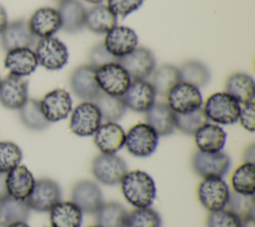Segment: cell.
<instances>
[{
  "label": "cell",
  "mask_w": 255,
  "mask_h": 227,
  "mask_svg": "<svg viewBox=\"0 0 255 227\" xmlns=\"http://www.w3.org/2000/svg\"><path fill=\"white\" fill-rule=\"evenodd\" d=\"M159 213L148 207L135 208L128 213L125 227H161Z\"/></svg>",
  "instance_id": "cell-37"
},
{
  "label": "cell",
  "mask_w": 255,
  "mask_h": 227,
  "mask_svg": "<svg viewBox=\"0 0 255 227\" xmlns=\"http://www.w3.org/2000/svg\"><path fill=\"white\" fill-rule=\"evenodd\" d=\"M97 225L102 227H125L127 209L117 201L104 202L95 213Z\"/></svg>",
  "instance_id": "cell-32"
},
{
  "label": "cell",
  "mask_w": 255,
  "mask_h": 227,
  "mask_svg": "<svg viewBox=\"0 0 255 227\" xmlns=\"http://www.w3.org/2000/svg\"><path fill=\"white\" fill-rule=\"evenodd\" d=\"M238 120L243 128L253 132L255 129V104L254 101L244 104L239 113Z\"/></svg>",
  "instance_id": "cell-44"
},
{
  "label": "cell",
  "mask_w": 255,
  "mask_h": 227,
  "mask_svg": "<svg viewBox=\"0 0 255 227\" xmlns=\"http://www.w3.org/2000/svg\"><path fill=\"white\" fill-rule=\"evenodd\" d=\"M158 135L147 123L138 122L126 133L125 145L128 151L136 157L150 156L158 144Z\"/></svg>",
  "instance_id": "cell-5"
},
{
  "label": "cell",
  "mask_w": 255,
  "mask_h": 227,
  "mask_svg": "<svg viewBox=\"0 0 255 227\" xmlns=\"http://www.w3.org/2000/svg\"><path fill=\"white\" fill-rule=\"evenodd\" d=\"M8 24V18H7V13L4 9V7H2L0 5V34L4 31V29L6 28Z\"/></svg>",
  "instance_id": "cell-47"
},
{
  "label": "cell",
  "mask_w": 255,
  "mask_h": 227,
  "mask_svg": "<svg viewBox=\"0 0 255 227\" xmlns=\"http://www.w3.org/2000/svg\"><path fill=\"white\" fill-rule=\"evenodd\" d=\"M194 141L199 151H221L226 142L225 130L216 123L206 122L194 132Z\"/></svg>",
  "instance_id": "cell-23"
},
{
  "label": "cell",
  "mask_w": 255,
  "mask_h": 227,
  "mask_svg": "<svg viewBox=\"0 0 255 227\" xmlns=\"http://www.w3.org/2000/svg\"><path fill=\"white\" fill-rule=\"evenodd\" d=\"M102 115L94 102H83L72 112L70 129L79 136L93 135L102 123Z\"/></svg>",
  "instance_id": "cell-10"
},
{
  "label": "cell",
  "mask_w": 255,
  "mask_h": 227,
  "mask_svg": "<svg viewBox=\"0 0 255 227\" xmlns=\"http://www.w3.org/2000/svg\"><path fill=\"white\" fill-rule=\"evenodd\" d=\"M191 165L194 172L202 178H223L230 169L231 159L223 151L203 152L197 150L192 156Z\"/></svg>",
  "instance_id": "cell-7"
},
{
  "label": "cell",
  "mask_w": 255,
  "mask_h": 227,
  "mask_svg": "<svg viewBox=\"0 0 255 227\" xmlns=\"http://www.w3.org/2000/svg\"><path fill=\"white\" fill-rule=\"evenodd\" d=\"M94 135V142L101 153H117L124 145L126 132L124 128L115 121L101 123Z\"/></svg>",
  "instance_id": "cell-19"
},
{
  "label": "cell",
  "mask_w": 255,
  "mask_h": 227,
  "mask_svg": "<svg viewBox=\"0 0 255 227\" xmlns=\"http://www.w3.org/2000/svg\"><path fill=\"white\" fill-rule=\"evenodd\" d=\"M144 0H108L109 9L117 16L126 18L136 11Z\"/></svg>",
  "instance_id": "cell-42"
},
{
  "label": "cell",
  "mask_w": 255,
  "mask_h": 227,
  "mask_svg": "<svg viewBox=\"0 0 255 227\" xmlns=\"http://www.w3.org/2000/svg\"><path fill=\"white\" fill-rule=\"evenodd\" d=\"M178 69L181 82L190 84L198 89L206 86L211 78L210 71L207 66L196 60L187 61Z\"/></svg>",
  "instance_id": "cell-34"
},
{
  "label": "cell",
  "mask_w": 255,
  "mask_h": 227,
  "mask_svg": "<svg viewBox=\"0 0 255 227\" xmlns=\"http://www.w3.org/2000/svg\"><path fill=\"white\" fill-rule=\"evenodd\" d=\"M226 206H228V209L237 215L241 220L248 217H254V195H244L230 191Z\"/></svg>",
  "instance_id": "cell-39"
},
{
  "label": "cell",
  "mask_w": 255,
  "mask_h": 227,
  "mask_svg": "<svg viewBox=\"0 0 255 227\" xmlns=\"http://www.w3.org/2000/svg\"><path fill=\"white\" fill-rule=\"evenodd\" d=\"M232 191L244 194L254 195L255 191V165L254 163L243 162L231 175Z\"/></svg>",
  "instance_id": "cell-35"
},
{
  "label": "cell",
  "mask_w": 255,
  "mask_h": 227,
  "mask_svg": "<svg viewBox=\"0 0 255 227\" xmlns=\"http://www.w3.org/2000/svg\"><path fill=\"white\" fill-rule=\"evenodd\" d=\"M230 189L223 178L207 177L198 184L197 196L201 205L209 212L226 207Z\"/></svg>",
  "instance_id": "cell-8"
},
{
  "label": "cell",
  "mask_w": 255,
  "mask_h": 227,
  "mask_svg": "<svg viewBox=\"0 0 255 227\" xmlns=\"http://www.w3.org/2000/svg\"><path fill=\"white\" fill-rule=\"evenodd\" d=\"M70 88L84 102H93L101 93L96 80V68L90 64L77 67L70 76Z\"/></svg>",
  "instance_id": "cell-13"
},
{
  "label": "cell",
  "mask_w": 255,
  "mask_h": 227,
  "mask_svg": "<svg viewBox=\"0 0 255 227\" xmlns=\"http://www.w3.org/2000/svg\"><path fill=\"white\" fill-rule=\"evenodd\" d=\"M96 80L101 92L116 97H122L131 82L128 72L118 62L97 68Z\"/></svg>",
  "instance_id": "cell-4"
},
{
  "label": "cell",
  "mask_w": 255,
  "mask_h": 227,
  "mask_svg": "<svg viewBox=\"0 0 255 227\" xmlns=\"http://www.w3.org/2000/svg\"><path fill=\"white\" fill-rule=\"evenodd\" d=\"M30 210L25 200L7 196L0 201V226L8 227L17 222H26Z\"/></svg>",
  "instance_id": "cell-30"
},
{
  "label": "cell",
  "mask_w": 255,
  "mask_h": 227,
  "mask_svg": "<svg viewBox=\"0 0 255 227\" xmlns=\"http://www.w3.org/2000/svg\"><path fill=\"white\" fill-rule=\"evenodd\" d=\"M0 83H1V79H0Z\"/></svg>",
  "instance_id": "cell-53"
},
{
  "label": "cell",
  "mask_w": 255,
  "mask_h": 227,
  "mask_svg": "<svg viewBox=\"0 0 255 227\" xmlns=\"http://www.w3.org/2000/svg\"><path fill=\"white\" fill-rule=\"evenodd\" d=\"M38 65L49 71H58L68 63L69 52L66 45L55 37L41 38L35 49Z\"/></svg>",
  "instance_id": "cell-6"
},
{
  "label": "cell",
  "mask_w": 255,
  "mask_h": 227,
  "mask_svg": "<svg viewBox=\"0 0 255 227\" xmlns=\"http://www.w3.org/2000/svg\"><path fill=\"white\" fill-rule=\"evenodd\" d=\"M118 17L103 4L95 5L86 12L85 26L93 33L105 34L117 26Z\"/></svg>",
  "instance_id": "cell-29"
},
{
  "label": "cell",
  "mask_w": 255,
  "mask_h": 227,
  "mask_svg": "<svg viewBox=\"0 0 255 227\" xmlns=\"http://www.w3.org/2000/svg\"><path fill=\"white\" fill-rule=\"evenodd\" d=\"M94 177L105 185H116L121 183L128 172L126 161L116 153H101L97 155L91 165Z\"/></svg>",
  "instance_id": "cell-3"
},
{
  "label": "cell",
  "mask_w": 255,
  "mask_h": 227,
  "mask_svg": "<svg viewBox=\"0 0 255 227\" xmlns=\"http://www.w3.org/2000/svg\"><path fill=\"white\" fill-rule=\"evenodd\" d=\"M207 227H241V219L229 209L209 212L206 220Z\"/></svg>",
  "instance_id": "cell-41"
},
{
  "label": "cell",
  "mask_w": 255,
  "mask_h": 227,
  "mask_svg": "<svg viewBox=\"0 0 255 227\" xmlns=\"http://www.w3.org/2000/svg\"><path fill=\"white\" fill-rule=\"evenodd\" d=\"M93 102L98 107L102 118L106 121L117 122L124 116L127 111L122 97L111 96L101 92Z\"/></svg>",
  "instance_id": "cell-33"
},
{
  "label": "cell",
  "mask_w": 255,
  "mask_h": 227,
  "mask_svg": "<svg viewBox=\"0 0 255 227\" xmlns=\"http://www.w3.org/2000/svg\"><path fill=\"white\" fill-rule=\"evenodd\" d=\"M90 227H102V226H100V225H94V226H90Z\"/></svg>",
  "instance_id": "cell-52"
},
{
  "label": "cell",
  "mask_w": 255,
  "mask_h": 227,
  "mask_svg": "<svg viewBox=\"0 0 255 227\" xmlns=\"http://www.w3.org/2000/svg\"><path fill=\"white\" fill-rule=\"evenodd\" d=\"M167 105L175 114H186L202 107V96L198 88L179 82L166 95Z\"/></svg>",
  "instance_id": "cell-12"
},
{
  "label": "cell",
  "mask_w": 255,
  "mask_h": 227,
  "mask_svg": "<svg viewBox=\"0 0 255 227\" xmlns=\"http://www.w3.org/2000/svg\"><path fill=\"white\" fill-rule=\"evenodd\" d=\"M19 116L22 123L33 130H43L50 124L41 111L40 101L35 99H28L26 101L19 109Z\"/></svg>",
  "instance_id": "cell-36"
},
{
  "label": "cell",
  "mask_w": 255,
  "mask_h": 227,
  "mask_svg": "<svg viewBox=\"0 0 255 227\" xmlns=\"http://www.w3.org/2000/svg\"><path fill=\"white\" fill-rule=\"evenodd\" d=\"M58 12L61 18V29L66 33L75 34L85 27L87 10L79 0H65L59 3Z\"/></svg>",
  "instance_id": "cell-26"
},
{
  "label": "cell",
  "mask_w": 255,
  "mask_h": 227,
  "mask_svg": "<svg viewBox=\"0 0 255 227\" xmlns=\"http://www.w3.org/2000/svg\"><path fill=\"white\" fill-rule=\"evenodd\" d=\"M62 190L60 185L51 178H40L35 181L26 203L30 209L37 212H49L61 201Z\"/></svg>",
  "instance_id": "cell-9"
},
{
  "label": "cell",
  "mask_w": 255,
  "mask_h": 227,
  "mask_svg": "<svg viewBox=\"0 0 255 227\" xmlns=\"http://www.w3.org/2000/svg\"><path fill=\"white\" fill-rule=\"evenodd\" d=\"M55 1H57L58 3H61V2H63V1H65V0H55Z\"/></svg>",
  "instance_id": "cell-51"
},
{
  "label": "cell",
  "mask_w": 255,
  "mask_h": 227,
  "mask_svg": "<svg viewBox=\"0 0 255 227\" xmlns=\"http://www.w3.org/2000/svg\"><path fill=\"white\" fill-rule=\"evenodd\" d=\"M121 189L125 199L135 208L150 206L156 195L153 178L143 170L128 171L121 181Z\"/></svg>",
  "instance_id": "cell-1"
},
{
  "label": "cell",
  "mask_w": 255,
  "mask_h": 227,
  "mask_svg": "<svg viewBox=\"0 0 255 227\" xmlns=\"http://www.w3.org/2000/svg\"><path fill=\"white\" fill-rule=\"evenodd\" d=\"M52 227H81L82 210L72 201H60L50 211Z\"/></svg>",
  "instance_id": "cell-28"
},
{
  "label": "cell",
  "mask_w": 255,
  "mask_h": 227,
  "mask_svg": "<svg viewBox=\"0 0 255 227\" xmlns=\"http://www.w3.org/2000/svg\"><path fill=\"white\" fill-rule=\"evenodd\" d=\"M156 94L150 82L146 80H131L122 99L127 107L133 112L145 113L155 103Z\"/></svg>",
  "instance_id": "cell-15"
},
{
  "label": "cell",
  "mask_w": 255,
  "mask_h": 227,
  "mask_svg": "<svg viewBox=\"0 0 255 227\" xmlns=\"http://www.w3.org/2000/svg\"><path fill=\"white\" fill-rule=\"evenodd\" d=\"M241 227H255L254 217H248L241 220Z\"/></svg>",
  "instance_id": "cell-48"
},
{
  "label": "cell",
  "mask_w": 255,
  "mask_h": 227,
  "mask_svg": "<svg viewBox=\"0 0 255 227\" xmlns=\"http://www.w3.org/2000/svg\"><path fill=\"white\" fill-rule=\"evenodd\" d=\"M145 121L158 136L169 135L175 129V114L166 103H154L145 112Z\"/></svg>",
  "instance_id": "cell-24"
},
{
  "label": "cell",
  "mask_w": 255,
  "mask_h": 227,
  "mask_svg": "<svg viewBox=\"0 0 255 227\" xmlns=\"http://www.w3.org/2000/svg\"><path fill=\"white\" fill-rule=\"evenodd\" d=\"M150 84L156 95L166 97L168 92L179 82H181L178 67L171 64H164L154 69Z\"/></svg>",
  "instance_id": "cell-31"
},
{
  "label": "cell",
  "mask_w": 255,
  "mask_h": 227,
  "mask_svg": "<svg viewBox=\"0 0 255 227\" xmlns=\"http://www.w3.org/2000/svg\"><path fill=\"white\" fill-rule=\"evenodd\" d=\"M89 62L91 66L97 69L106 64L118 62V59L107 51L103 43H99L91 49L89 53Z\"/></svg>",
  "instance_id": "cell-43"
},
{
  "label": "cell",
  "mask_w": 255,
  "mask_h": 227,
  "mask_svg": "<svg viewBox=\"0 0 255 227\" xmlns=\"http://www.w3.org/2000/svg\"><path fill=\"white\" fill-rule=\"evenodd\" d=\"M35 178L25 165H17L6 174V186L8 194L16 199L26 200L30 195Z\"/></svg>",
  "instance_id": "cell-25"
},
{
  "label": "cell",
  "mask_w": 255,
  "mask_h": 227,
  "mask_svg": "<svg viewBox=\"0 0 255 227\" xmlns=\"http://www.w3.org/2000/svg\"><path fill=\"white\" fill-rule=\"evenodd\" d=\"M118 63L128 72L131 80H145L155 69L153 53L144 47H136L129 54L119 58Z\"/></svg>",
  "instance_id": "cell-11"
},
{
  "label": "cell",
  "mask_w": 255,
  "mask_h": 227,
  "mask_svg": "<svg viewBox=\"0 0 255 227\" xmlns=\"http://www.w3.org/2000/svg\"><path fill=\"white\" fill-rule=\"evenodd\" d=\"M225 93L233 97L240 105L254 101L255 83L246 73H234L225 82Z\"/></svg>",
  "instance_id": "cell-27"
},
{
  "label": "cell",
  "mask_w": 255,
  "mask_h": 227,
  "mask_svg": "<svg viewBox=\"0 0 255 227\" xmlns=\"http://www.w3.org/2000/svg\"><path fill=\"white\" fill-rule=\"evenodd\" d=\"M6 174L7 172H0V201L9 196L6 186Z\"/></svg>",
  "instance_id": "cell-46"
},
{
  "label": "cell",
  "mask_w": 255,
  "mask_h": 227,
  "mask_svg": "<svg viewBox=\"0 0 255 227\" xmlns=\"http://www.w3.org/2000/svg\"><path fill=\"white\" fill-rule=\"evenodd\" d=\"M71 199L83 213L87 214H95L104 203V196L100 186L89 179L80 180L73 186Z\"/></svg>",
  "instance_id": "cell-14"
},
{
  "label": "cell",
  "mask_w": 255,
  "mask_h": 227,
  "mask_svg": "<svg viewBox=\"0 0 255 227\" xmlns=\"http://www.w3.org/2000/svg\"><path fill=\"white\" fill-rule=\"evenodd\" d=\"M137 41V35L131 28L117 25L106 33L103 44L111 55L119 59L134 50Z\"/></svg>",
  "instance_id": "cell-17"
},
{
  "label": "cell",
  "mask_w": 255,
  "mask_h": 227,
  "mask_svg": "<svg viewBox=\"0 0 255 227\" xmlns=\"http://www.w3.org/2000/svg\"><path fill=\"white\" fill-rule=\"evenodd\" d=\"M36 42V36L31 32L28 22L24 19L8 23L1 33V44L5 51L18 48H30Z\"/></svg>",
  "instance_id": "cell-20"
},
{
  "label": "cell",
  "mask_w": 255,
  "mask_h": 227,
  "mask_svg": "<svg viewBox=\"0 0 255 227\" xmlns=\"http://www.w3.org/2000/svg\"><path fill=\"white\" fill-rule=\"evenodd\" d=\"M31 32L39 38L53 37L61 29V18L57 9L42 7L37 9L28 21Z\"/></svg>",
  "instance_id": "cell-21"
},
{
  "label": "cell",
  "mask_w": 255,
  "mask_h": 227,
  "mask_svg": "<svg viewBox=\"0 0 255 227\" xmlns=\"http://www.w3.org/2000/svg\"><path fill=\"white\" fill-rule=\"evenodd\" d=\"M28 100V82L23 77L8 75L0 83V103L10 110H19Z\"/></svg>",
  "instance_id": "cell-18"
},
{
  "label": "cell",
  "mask_w": 255,
  "mask_h": 227,
  "mask_svg": "<svg viewBox=\"0 0 255 227\" xmlns=\"http://www.w3.org/2000/svg\"><path fill=\"white\" fill-rule=\"evenodd\" d=\"M8 227H30L26 222H17V223H14Z\"/></svg>",
  "instance_id": "cell-49"
},
{
  "label": "cell",
  "mask_w": 255,
  "mask_h": 227,
  "mask_svg": "<svg viewBox=\"0 0 255 227\" xmlns=\"http://www.w3.org/2000/svg\"><path fill=\"white\" fill-rule=\"evenodd\" d=\"M243 160L244 162L254 163L255 162V145L252 143L248 145L243 152Z\"/></svg>",
  "instance_id": "cell-45"
},
{
  "label": "cell",
  "mask_w": 255,
  "mask_h": 227,
  "mask_svg": "<svg viewBox=\"0 0 255 227\" xmlns=\"http://www.w3.org/2000/svg\"><path fill=\"white\" fill-rule=\"evenodd\" d=\"M22 150L12 141H0V172H8L22 160Z\"/></svg>",
  "instance_id": "cell-40"
},
{
  "label": "cell",
  "mask_w": 255,
  "mask_h": 227,
  "mask_svg": "<svg viewBox=\"0 0 255 227\" xmlns=\"http://www.w3.org/2000/svg\"><path fill=\"white\" fill-rule=\"evenodd\" d=\"M203 112L208 120L216 124H232L238 121L241 105L225 92L214 93L206 100Z\"/></svg>",
  "instance_id": "cell-2"
},
{
  "label": "cell",
  "mask_w": 255,
  "mask_h": 227,
  "mask_svg": "<svg viewBox=\"0 0 255 227\" xmlns=\"http://www.w3.org/2000/svg\"><path fill=\"white\" fill-rule=\"evenodd\" d=\"M90 4H94V5H99V4H102L105 0H84Z\"/></svg>",
  "instance_id": "cell-50"
},
{
  "label": "cell",
  "mask_w": 255,
  "mask_h": 227,
  "mask_svg": "<svg viewBox=\"0 0 255 227\" xmlns=\"http://www.w3.org/2000/svg\"><path fill=\"white\" fill-rule=\"evenodd\" d=\"M207 121L208 119L202 107L190 113L175 114V128L185 134H194V132Z\"/></svg>",
  "instance_id": "cell-38"
},
{
  "label": "cell",
  "mask_w": 255,
  "mask_h": 227,
  "mask_svg": "<svg viewBox=\"0 0 255 227\" xmlns=\"http://www.w3.org/2000/svg\"><path fill=\"white\" fill-rule=\"evenodd\" d=\"M4 66L11 75L24 78L36 70L38 61L31 48H18L7 52Z\"/></svg>",
  "instance_id": "cell-22"
},
{
  "label": "cell",
  "mask_w": 255,
  "mask_h": 227,
  "mask_svg": "<svg viewBox=\"0 0 255 227\" xmlns=\"http://www.w3.org/2000/svg\"><path fill=\"white\" fill-rule=\"evenodd\" d=\"M41 111L49 122L65 119L73 108L71 95L63 89H55L47 93L40 101Z\"/></svg>",
  "instance_id": "cell-16"
}]
</instances>
